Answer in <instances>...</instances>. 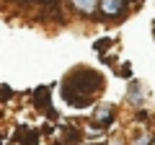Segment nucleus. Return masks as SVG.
Instances as JSON below:
<instances>
[{
  "label": "nucleus",
  "mask_w": 155,
  "mask_h": 145,
  "mask_svg": "<svg viewBox=\"0 0 155 145\" xmlns=\"http://www.w3.org/2000/svg\"><path fill=\"white\" fill-rule=\"evenodd\" d=\"M101 86H104V78H101L96 70L80 67V70H75L72 75H67V78L62 80V96L72 93V91H80V99H78L75 106H88L91 101H93V93Z\"/></svg>",
  "instance_id": "nucleus-1"
},
{
  "label": "nucleus",
  "mask_w": 155,
  "mask_h": 145,
  "mask_svg": "<svg viewBox=\"0 0 155 145\" xmlns=\"http://www.w3.org/2000/svg\"><path fill=\"white\" fill-rule=\"evenodd\" d=\"M116 72H119L122 78H132V70H129V62H124V65L119 67V70H116Z\"/></svg>",
  "instance_id": "nucleus-8"
},
{
  "label": "nucleus",
  "mask_w": 155,
  "mask_h": 145,
  "mask_svg": "<svg viewBox=\"0 0 155 145\" xmlns=\"http://www.w3.org/2000/svg\"><path fill=\"white\" fill-rule=\"evenodd\" d=\"M127 8V0H101V11L106 16H119Z\"/></svg>",
  "instance_id": "nucleus-3"
},
{
  "label": "nucleus",
  "mask_w": 155,
  "mask_h": 145,
  "mask_svg": "<svg viewBox=\"0 0 155 145\" xmlns=\"http://www.w3.org/2000/svg\"><path fill=\"white\" fill-rule=\"evenodd\" d=\"M18 143H23V145H36V135L39 132H31V130H18Z\"/></svg>",
  "instance_id": "nucleus-5"
},
{
  "label": "nucleus",
  "mask_w": 155,
  "mask_h": 145,
  "mask_svg": "<svg viewBox=\"0 0 155 145\" xmlns=\"http://www.w3.org/2000/svg\"><path fill=\"white\" fill-rule=\"evenodd\" d=\"M34 104H36V109H41V106H44V114H47L49 119L57 117L54 109H52V104H49V88H47V86L36 88V93H34Z\"/></svg>",
  "instance_id": "nucleus-2"
},
{
  "label": "nucleus",
  "mask_w": 155,
  "mask_h": 145,
  "mask_svg": "<svg viewBox=\"0 0 155 145\" xmlns=\"http://www.w3.org/2000/svg\"><path fill=\"white\" fill-rule=\"evenodd\" d=\"M65 132H67V145H75L78 140H80V135H78V132H75V130H72V127H67Z\"/></svg>",
  "instance_id": "nucleus-7"
},
{
  "label": "nucleus",
  "mask_w": 155,
  "mask_h": 145,
  "mask_svg": "<svg viewBox=\"0 0 155 145\" xmlns=\"http://www.w3.org/2000/svg\"><path fill=\"white\" fill-rule=\"evenodd\" d=\"M129 99H132V101H140V88H137V86H132V91H129Z\"/></svg>",
  "instance_id": "nucleus-10"
},
{
  "label": "nucleus",
  "mask_w": 155,
  "mask_h": 145,
  "mask_svg": "<svg viewBox=\"0 0 155 145\" xmlns=\"http://www.w3.org/2000/svg\"><path fill=\"white\" fill-rule=\"evenodd\" d=\"M111 117H114V106L106 104L98 109V117H96V122H111Z\"/></svg>",
  "instance_id": "nucleus-6"
},
{
  "label": "nucleus",
  "mask_w": 155,
  "mask_h": 145,
  "mask_svg": "<svg viewBox=\"0 0 155 145\" xmlns=\"http://www.w3.org/2000/svg\"><path fill=\"white\" fill-rule=\"evenodd\" d=\"M96 5H98V0H72V8H78L83 16H91L96 11Z\"/></svg>",
  "instance_id": "nucleus-4"
},
{
  "label": "nucleus",
  "mask_w": 155,
  "mask_h": 145,
  "mask_svg": "<svg viewBox=\"0 0 155 145\" xmlns=\"http://www.w3.org/2000/svg\"><path fill=\"white\" fill-rule=\"evenodd\" d=\"M106 47H111V39H98V42H96V49H98V52H104Z\"/></svg>",
  "instance_id": "nucleus-9"
}]
</instances>
